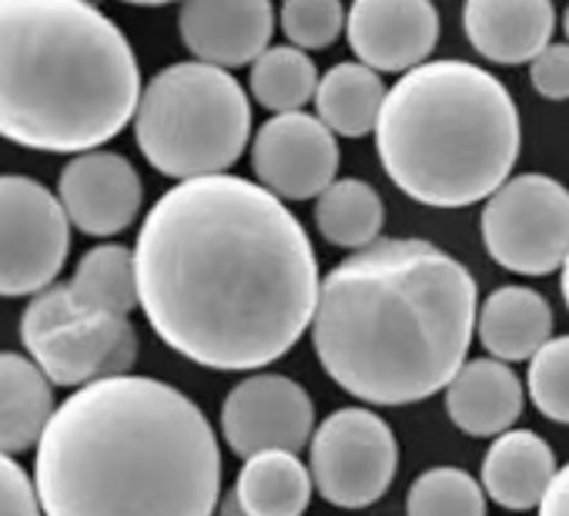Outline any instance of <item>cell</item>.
Listing matches in <instances>:
<instances>
[{
    "label": "cell",
    "instance_id": "8992f818",
    "mask_svg": "<svg viewBox=\"0 0 569 516\" xmlns=\"http://www.w3.org/2000/svg\"><path fill=\"white\" fill-rule=\"evenodd\" d=\"M134 141L164 178L224 175L248 148L251 105L238 78L204 61L158 71L134 111Z\"/></svg>",
    "mask_w": 569,
    "mask_h": 516
},
{
    "label": "cell",
    "instance_id": "4316f807",
    "mask_svg": "<svg viewBox=\"0 0 569 516\" xmlns=\"http://www.w3.org/2000/svg\"><path fill=\"white\" fill-rule=\"evenodd\" d=\"M526 389H529L532 406L546 419L569 426V336L549 339L529 359Z\"/></svg>",
    "mask_w": 569,
    "mask_h": 516
},
{
    "label": "cell",
    "instance_id": "ffe728a7",
    "mask_svg": "<svg viewBox=\"0 0 569 516\" xmlns=\"http://www.w3.org/2000/svg\"><path fill=\"white\" fill-rule=\"evenodd\" d=\"M54 383L31 356L0 353V453L34 449L54 416Z\"/></svg>",
    "mask_w": 569,
    "mask_h": 516
},
{
    "label": "cell",
    "instance_id": "f1b7e54d",
    "mask_svg": "<svg viewBox=\"0 0 569 516\" xmlns=\"http://www.w3.org/2000/svg\"><path fill=\"white\" fill-rule=\"evenodd\" d=\"M41 496L34 486V476H28V469L0 453V516H41Z\"/></svg>",
    "mask_w": 569,
    "mask_h": 516
},
{
    "label": "cell",
    "instance_id": "30bf717a",
    "mask_svg": "<svg viewBox=\"0 0 569 516\" xmlns=\"http://www.w3.org/2000/svg\"><path fill=\"white\" fill-rule=\"evenodd\" d=\"M399 443L392 426L359 406L336 409L309 443L316 489L339 509H366L396 479Z\"/></svg>",
    "mask_w": 569,
    "mask_h": 516
},
{
    "label": "cell",
    "instance_id": "836d02e7",
    "mask_svg": "<svg viewBox=\"0 0 569 516\" xmlns=\"http://www.w3.org/2000/svg\"><path fill=\"white\" fill-rule=\"evenodd\" d=\"M121 4H134V8H164V4H178V0H121ZM184 4V0H181Z\"/></svg>",
    "mask_w": 569,
    "mask_h": 516
},
{
    "label": "cell",
    "instance_id": "484cf974",
    "mask_svg": "<svg viewBox=\"0 0 569 516\" xmlns=\"http://www.w3.org/2000/svg\"><path fill=\"white\" fill-rule=\"evenodd\" d=\"M406 516H486V489L459 466H432L409 486Z\"/></svg>",
    "mask_w": 569,
    "mask_h": 516
},
{
    "label": "cell",
    "instance_id": "3957f363",
    "mask_svg": "<svg viewBox=\"0 0 569 516\" xmlns=\"http://www.w3.org/2000/svg\"><path fill=\"white\" fill-rule=\"evenodd\" d=\"M476 319L479 289L459 258L422 238H379L326 276L312 346L346 393L409 406L466 366Z\"/></svg>",
    "mask_w": 569,
    "mask_h": 516
},
{
    "label": "cell",
    "instance_id": "ba28073f",
    "mask_svg": "<svg viewBox=\"0 0 569 516\" xmlns=\"http://www.w3.org/2000/svg\"><path fill=\"white\" fill-rule=\"evenodd\" d=\"M482 245L516 276H549L569 255V191L549 175H516L486 198Z\"/></svg>",
    "mask_w": 569,
    "mask_h": 516
},
{
    "label": "cell",
    "instance_id": "9c48e42d",
    "mask_svg": "<svg viewBox=\"0 0 569 516\" xmlns=\"http://www.w3.org/2000/svg\"><path fill=\"white\" fill-rule=\"evenodd\" d=\"M71 251V218L28 175H0V296H38L58 282Z\"/></svg>",
    "mask_w": 569,
    "mask_h": 516
},
{
    "label": "cell",
    "instance_id": "8fae6325",
    "mask_svg": "<svg viewBox=\"0 0 569 516\" xmlns=\"http://www.w3.org/2000/svg\"><path fill=\"white\" fill-rule=\"evenodd\" d=\"M316 433V406L306 386L278 373H254L238 383L221 406V436L234 456L268 449L302 453Z\"/></svg>",
    "mask_w": 569,
    "mask_h": 516
},
{
    "label": "cell",
    "instance_id": "52a82bcc",
    "mask_svg": "<svg viewBox=\"0 0 569 516\" xmlns=\"http://www.w3.org/2000/svg\"><path fill=\"white\" fill-rule=\"evenodd\" d=\"M21 343L41 373L64 389L124 376L138 359V329L128 316L78 312L64 282L31 296L21 316Z\"/></svg>",
    "mask_w": 569,
    "mask_h": 516
},
{
    "label": "cell",
    "instance_id": "cb8c5ba5",
    "mask_svg": "<svg viewBox=\"0 0 569 516\" xmlns=\"http://www.w3.org/2000/svg\"><path fill=\"white\" fill-rule=\"evenodd\" d=\"M316 225L322 238L339 248H369L386 225L382 195L362 178H336L316 198Z\"/></svg>",
    "mask_w": 569,
    "mask_h": 516
},
{
    "label": "cell",
    "instance_id": "e0dca14e",
    "mask_svg": "<svg viewBox=\"0 0 569 516\" xmlns=\"http://www.w3.org/2000/svg\"><path fill=\"white\" fill-rule=\"evenodd\" d=\"M446 413L466 436H502L522 416L519 376L502 359H472L446 386Z\"/></svg>",
    "mask_w": 569,
    "mask_h": 516
},
{
    "label": "cell",
    "instance_id": "5bb4252c",
    "mask_svg": "<svg viewBox=\"0 0 569 516\" xmlns=\"http://www.w3.org/2000/svg\"><path fill=\"white\" fill-rule=\"evenodd\" d=\"M346 38L372 71L406 75L429 61L439 41V11L432 0H352Z\"/></svg>",
    "mask_w": 569,
    "mask_h": 516
},
{
    "label": "cell",
    "instance_id": "1f68e13d",
    "mask_svg": "<svg viewBox=\"0 0 569 516\" xmlns=\"http://www.w3.org/2000/svg\"><path fill=\"white\" fill-rule=\"evenodd\" d=\"M218 516H251V513H244V506L238 503V496L228 493V496H221V503H218Z\"/></svg>",
    "mask_w": 569,
    "mask_h": 516
},
{
    "label": "cell",
    "instance_id": "7402d4cb",
    "mask_svg": "<svg viewBox=\"0 0 569 516\" xmlns=\"http://www.w3.org/2000/svg\"><path fill=\"white\" fill-rule=\"evenodd\" d=\"M64 289L78 312L131 316L141 306L134 248L108 241V245L84 251V258L78 262L71 282H64Z\"/></svg>",
    "mask_w": 569,
    "mask_h": 516
},
{
    "label": "cell",
    "instance_id": "ac0fdd59",
    "mask_svg": "<svg viewBox=\"0 0 569 516\" xmlns=\"http://www.w3.org/2000/svg\"><path fill=\"white\" fill-rule=\"evenodd\" d=\"M556 476L552 446L532 429H506L482 456V489L502 509H532Z\"/></svg>",
    "mask_w": 569,
    "mask_h": 516
},
{
    "label": "cell",
    "instance_id": "4dcf8cb0",
    "mask_svg": "<svg viewBox=\"0 0 569 516\" xmlns=\"http://www.w3.org/2000/svg\"><path fill=\"white\" fill-rule=\"evenodd\" d=\"M539 516H569V463L562 469H556V476L539 503Z\"/></svg>",
    "mask_w": 569,
    "mask_h": 516
},
{
    "label": "cell",
    "instance_id": "4fadbf2b",
    "mask_svg": "<svg viewBox=\"0 0 569 516\" xmlns=\"http://www.w3.org/2000/svg\"><path fill=\"white\" fill-rule=\"evenodd\" d=\"M58 198L78 231L111 238L134 225L144 201V185L124 155L98 148L71 155L58 178Z\"/></svg>",
    "mask_w": 569,
    "mask_h": 516
},
{
    "label": "cell",
    "instance_id": "277c9868",
    "mask_svg": "<svg viewBox=\"0 0 569 516\" xmlns=\"http://www.w3.org/2000/svg\"><path fill=\"white\" fill-rule=\"evenodd\" d=\"M141 68L94 0H0V138L28 151H98L134 121Z\"/></svg>",
    "mask_w": 569,
    "mask_h": 516
},
{
    "label": "cell",
    "instance_id": "5b68a950",
    "mask_svg": "<svg viewBox=\"0 0 569 516\" xmlns=\"http://www.w3.org/2000/svg\"><path fill=\"white\" fill-rule=\"evenodd\" d=\"M519 108L469 61H426L386 95L376 151L399 191L432 208H466L502 188L519 158Z\"/></svg>",
    "mask_w": 569,
    "mask_h": 516
},
{
    "label": "cell",
    "instance_id": "9a60e30c",
    "mask_svg": "<svg viewBox=\"0 0 569 516\" xmlns=\"http://www.w3.org/2000/svg\"><path fill=\"white\" fill-rule=\"evenodd\" d=\"M178 34L194 61L224 71L254 64L274 34L271 0H184Z\"/></svg>",
    "mask_w": 569,
    "mask_h": 516
},
{
    "label": "cell",
    "instance_id": "44dd1931",
    "mask_svg": "<svg viewBox=\"0 0 569 516\" xmlns=\"http://www.w3.org/2000/svg\"><path fill=\"white\" fill-rule=\"evenodd\" d=\"M312 489V469L299 453L268 449L244 459L231 493L251 516H306Z\"/></svg>",
    "mask_w": 569,
    "mask_h": 516
},
{
    "label": "cell",
    "instance_id": "6da1fadb",
    "mask_svg": "<svg viewBox=\"0 0 569 516\" xmlns=\"http://www.w3.org/2000/svg\"><path fill=\"white\" fill-rule=\"evenodd\" d=\"M138 296L158 339L194 366H271L312 329L322 279L309 231L274 191L238 175L168 188L134 245Z\"/></svg>",
    "mask_w": 569,
    "mask_h": 516
},
{
    "label": "cell",
    "instance_id": "2e32d148",
    "mask_svg": "<svg viewBox=\"0 0 569 516\" xmlns=\"http://www.w3.org/2000/svg\"><path fill=\"white\" fill-rule=\"evenodd\" d=\"M462 28L479 58L492 64H529L552 44V0H466Z\"/></svg>",
    "mask_w": 569,
    "mask_h": 516
},
{
    "label": "cell",
    "instance_id": "603a6c76",
    "mask_svg": "<svg viewBox=\"0 0 569 516\" xmlns=\"http://www.w3.org/2000/svg\"><path fill=\"white\" fill-rule=\"evenodd\" d=\"M386 85L379 71L362 61H342L319 78L316 111L342 138H366L379 125L386 105Z\"/></svg>",
    "mask_w": 569,
    "mask_h": 516
},
{
    "label": "cell",
    "instance_id": "7c38bea8",
    "mask_svg": "<svg viewBox=\"0 0 569 516\" xmlns=\"http://www.w3.org/2000/svg\"><path fill=\"white\" fill-rule=\"evenodd\" d=\"M254 178L281 201L319 198L339 175L336 131L306 111L268 118L251 145Z\"/></svg>",
    "mask_w": 569,
    "mask_h": 516
},
{
    "label": "cell",
    "instance_id": "d4e9b609",
    "mask_svg": "<svg viewBox=\"0 0 569 516\" xmlns=\"http://www.w3.org/2000/svg\"><path fill=\"white\" fill-rule=\"evenodd\" d=\"M248 91H251V98L261 108H268L274 115L302 111L309 101H316L319 68H316V61L302 48L278 44V48H268L251 64Z\"/></svg>",
    "mask_w": 569,
    "mask_h": 516
},
{
    "label": "cell",
    "instance_id": "7a4b0ae2",
    "mask_svg": "<svg viewBox=\"0 0 569 516\" xmlns=\"http://www.w3.org/2000/svg\"><path fill=\"white\" fill-rule=\"evenodd\" d=\"M34 449L44 516H214L221 503L211 423L151 376L74 389Z\"/></svg>",
    "mask_w": 569,
    "mask_h": 516
},
{
    "label": "cell",
    "instance_id": "e575fe53",
    "mask_svg": "<svg viewBox=\"0 0 569 516\" xmlns=\"http://www.w3.org/2000/svg\"><path fill=\"white\" fill-rule=\"evenodd\" d=\"M562 31H566V44H569V8H566V14H562Z\"/></svg>",
    "mask_w": 569,
    "mask_h": 516
},
{
    "label": "cell",
    "instance_id": "f546056e",
    "mask_svg": "<svg viewBox=\"0 0 569 516\" xmlns=\"http://www.w3.org/2000/svg\"><path fill=\"white\" fill-rule=\"evenodd\" d=\"M529 85L546 101H569V44H549L529 61Z\"/></svg>",
    "mask_w": 569,
    "mask_h": 516
},
{
    "label": "cell",
    "instance_id": "d6a6232c",
    "mask_svg": "<svg viewBox=\"0 0 569 516\" xmlns=\"http://www.w3.org/2000/svg\"><path fill=\"white\" fill-rule=\"evenodd\" d=\"M559 289H562V299H566V309H569V255H566V262L559 269Z\"/></svg>",
    "mask_w": 569,
    "mask_h": 516
},
{
    "label": "cell",
    "instance_id": "83f0119b",
    "mask_svg": "<svg viewBox=\"0 0 569 516\" xmlns=\"http://www.w3.org/2000/svg\"><path fill=\"white\" fill-rule=\"evenodd\" d=\"M342 0H284L281 4V31L289 44L302 51H322L339 41L346 31Z\"/></svg>",
    "mask_w": 569,
    "mask_h": 516
},
{
    "label": "cell",
    "instance_id": "d6986e66",
    "mask_svg": "<svg viewBox=\"0 0 569 516\" xmlns=\"http://www.w3.org/2000/svg\"><path fill=\"white\" fill-rule=\"evenodd\" d=\"M476 333L492 359L526 363L552 339V309L536 289L502 286L479 306Z\"/></svg>",
    "mask_w": 569,
    "mask_h": 516
}]
</instances>
